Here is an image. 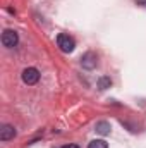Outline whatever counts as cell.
Returning <instances> with one entry per match:
<instances>
[{
    "label": "cell",
    "mask_w": 146,
    "mask_h": 148,
    "mask_svg": "<svg viewBox=\"0 0 146 148\" xmlns=\"http://www.w3.org/2000/svg\"><path fill=\"white\" fill-rule=\"evenodd\" d=\"M23 81L26 84H36L40 81V71L35 69V67H28L23 71Z\"/></svg>",
    "instance_id": "3957f363"
},
{
    "label": "cell",
    "mask_w": 146,
    "mask_h": 148,
    "mask_svg": "<svg viewBox=\"0 0 146 148\" xmlns=\"http://www.w3.org/2000/svg\"><path fill=\"white\" fill-rule=\"evenodd\" d=\"M112 86V79L110 77H107V76H102L100 79H98V90H107V88H110Z\"/></svg>",
    "instance_id": "52a82bcc"
},
{
    "label": "cell",
    "mask_w": 146,
    "mask_h": 148,
    "mask_svg": "<svg viewBox=\"0 0 146 148\" xmlns=\"http://www.w3.org/2000/svg\"><path fill=\"white\" fill-rule=\"evenodd\" d=\"M14 136H16V129H14V126H10V124H3L2 129H0V140H2V141H9V140H12Z\"/></svg>",
    "instance_id": "5b68a950"
},
{
    "label": "cell",
    "mask_w": 146,
    "mask_h": 148,
    "mask_svg": "<svg viewBox=\"0 0 146 148\" xmlns=\"http://www.w3.org/2000/svg\"><path fill=\"white\" fill-rule=\"evenodd\" d=\"M88 148H108V145H107L105 140H95L88 145Z\"/></svg>",
    "instance_id": "ba28073f"
},
{
    "label": "cell",
    "mask_w": 146,
    "mask_h": 148,
    "mask_svg": "<svg viewBox=\"0 0 146 148\" xmlns=\"http://www.w3.org/2000/svg\"><path fill=\"white\" fill-rule=\"evenodd\" d=\"M96 64H98V57H96V53H93V52H88V53H84L83 55V59H81V66L84 67V69H95L96 67Z\"/></svg>",
    "instance_id": "277c9868"
},
{
    "label": "cell",
    "mask_w": 146,
    "mask_h": 148,
    "mask_svg": "<svg viewBox=\"0 0 146 148\" xmlns=\"http://www.w3.org/2000/svg\"><path fill=\"white\" fill-rule=\"evenodd\" d=\"M110 122L107 121H100V122H96V126H95V131L98 133V134H102V136H107L110 134Z\"/></svg>",
    "instance_id": "8992f818"
},
{
    "label": "cell",
    "mask_w": 146,
    "mask_h": 148,
    "mask_svg": "<svg viewBox=\"0 0 146 148\" xmlns=\"http://www.w3.org/2000/svg\"><path fill=\"white\" fill-rule=\"evenodd\" d=\"M62 148H79L77 145H65V147H62Z\"/></svg>",
    "instance_id": "9c48e42d"
},
{
    "label": "cell",
    "mask_w": 146,
    "mask_h": 148,
    "mask_svg": "<svg viewBox=\"0 0 146 148\" xmlns=\"http://www.w3.org/2000/svg\"><path fill=\"white\" fill-rule=\"evenodd\" d=\"M57 45H59L60 50L65 52V53H71L74 48H76V43H74V40L69 36V35H59V36H57Z\"/></svg>",
    "instance_id": "7a4b0ae2"
},
{
    "label": "cell",
    "mask_w": 146,
    "mask_h": 148,
    "mask_svg": "<svg viewBox=\"0 0 146 148\" xmlns=\"http://www.w3.org/2000/svg\"><path fill=\"white\" fill-rule=\"evenodd\" d=\"M19 41V35L14 31V29H5L2 33V45L7 47V48H14Z\"/></svg>",
    "instance_id": "6da1fadb"
}]
</instances>
